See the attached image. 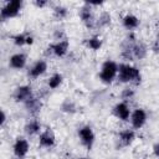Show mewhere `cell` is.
I'll return each instance as SVG.
<instances>
[{"label": "cell", "mask_w": 159, "mask_h": 159, "mask_svg": "<svg viewBox=\"0 0 159 159\" xmlns=\"http://www.w3.org/2000/svg\"><path fill=\"white\" fill-rule=\"evenodd\" d=\"M76 159H89V158H87V157H78V158H76Z\"/></svg>", "instance_id": "cell-27"}, {"label": "cell", "mask_w": 159, "mask_h": 159, "mask_svg": "<svg viewBox=\"0 0 159 159\" xmlns=\"http://www.w3.org/2000/svg\"><path fill=\"white\" fill-rule=\"evenodd\" d=\"M55 145H56V135L53 130L51 128L43 129L39 134V147L50 149V148H53Z\"/></svg>", "instance_id": "cell-12"}, {"label": "cell", "mask_w": 159, "mask_h": 159, "mask_svg": "<svg viewBox=\"0 0 159 159\" xmlns=\"http://www.w3.org/2000/svg\"><path fill=\"white\" fill-rule=\"evenodd\" d=\"M118 143L120 147H129L133 144V142L135 140V130L133 128H127V129H123L118 133Z\"/></svg>", "instance_id": "cell-14"}, {"label": "cell", "mask_w": 159, "mask_h": 159, "mask_svg": "<svg viewBox=\"0 0 159 159\" xmlns=\"http://www.w3.org/2000/svg\"><path fill=\"white\" fill-rule=\"evenodd\" d=\"M148 120V113L145 109L143 108H135L132 114H130V118H129V122H130V125L134 130L137 129H140L145 125Z\"/></svg>", "instance_id": "cell-10"}, {"label": "cell", "mask_w": 159, "mask_h": 159, "mask_svg": "<svg viewBox=\"0 0 159 159\" xmlns=\"http://www.w3.org/2000/svg\"><path fill=\"white\" fill-rule=\"evenodd\" d=\"M77 135H78V139H80L81 144L87 150H91L93 148L94 142H96V134H94L91 125H88V124L81 125L77 130Z\"/></svg>", "instance_id": "cell-4"}, {"label": "cell", "mask_w": 159, "mask_h": 159, "mask_svg": "<svg viewBox=\"0 0 159 159\" xmlns=\"http://www.w3.org/2000/svg\"><path fill=\"white\" fill-rule=\"evenodd\" d=\"M30 152V143L25 137H17L12 144V153L17 159H25Z\"/></svg>", "instance_id": "cell-7"}, {"label": "cell", "mask_w": 159, "mask_h": 159, "mask_svg": "<svg viewBox=\"0 0 159 159\" xmlns=\"http://www.w3.org/2000/svg\"><path fill=\"white\" fill-rule=\"evenodd\" d=\"M24 106L26 107V109L29 111V113H30V114L36 116V114L41 111V106H42V104H41V101L34 96V97H32L29 102H26Z\"/></svg>", "instance_id": "cell-19"}, {"label": "cell", "mask_w": 159, "mask_h": 159, "mask_svg": "<svg viewBox=\"0 0 159 159\" xmlns=\"http://www.w3.org/2000/svg\"><path fill=\"white\" fill-rule=\"evenodd\" d=\"M112 114L122 120V122H129V118H130V114H132V111H130V107L128 106L127 102L124 101H120L118 103H116L112 108Z\"/></svg>", "instance_id": "cell-11"}, {"label": "cell", "mask_w": 159, "mask_h": 159, "mask_svg": "<svg viewBox=\"0 0 159 159\" xmlns=\"http://www.w3.org/2000/svg\"><path fill=\"white\" fill-rule=\"evenodd\" d=\"M62 82H63V75L60 73V72H55V73H52L48 77V80H47V87L50 89H56V88H58L62 84Z\"/></svg>", "instance_id": "cell-20"}, {"label": "cell", "mask_w": 159, "mask_h": 159, "mask_svg": "<svg viewBox=\"0 0 159 159\" xmlns=\"http://www.w3.org/2000/svg\"><path fill=\"white\" fill-rule=\"evenodd\" d=\"M52 12H53V17L60 21V20H63V19L67 17V15H68V9H67L66 6H63V5H56V6L52 9Z\"/></svg>", "instance_id": "cell-22"}, {"label": "cell", "mask_w": 159, "mask_h": 159, "mask_svg": "<svg viewBox=\"0 0 159 159\" xmlns=\"http://www.w3.org/2000/svg\"><path fill=\"white\" fill-rule=\"evenodd\" d=\"M118 76V63L113 60H106L99 70V80L104 84H112Z\"/></svg>", "instance_id": "cell-2"}, {"label": "cell", "mask_w": 159, "mask_h": 159, "mask_svg": "<svg viewBox=\"0 0 159 159\" xmlns=\"http://www.w3.org/2000/svg\"><path fill=\"white\" fill-rule=\"evenodd\" d=\"M84 45L88 50L98 51L102 47V39L99 35H91L89 37L84 39Z\"/></svg>", "instance_id": "cell-18"}, {"label": "cell", "mask_w": 159, "mask_h": 159, "mask_svg": "<svg viewBox=\"0 0 159 159\" xmlns=\"http://www.w3.org/2000/svg\"><path fill=\"white\" fill-rule=\"evenodd\" d=\"M152 152H153V154H154L157 158H159V142L153 144V147H152Z\"/></svg>", "instance_id": "cell-25"}, {"label": "cell", "mask_w": 159, "mask_h": 159, "mask_svg": "<svg viewBox=\"0 0 159 159\" xmlns=\"http://www.w3.org/2000/svg\"><path fill=\"white\" fill-rule=\"evenodd\" d=\"M11 40L14 42L15 46L17 47H22V46H29L34 43V36L26 32H19L11 36Z\"/></svg>", "instance_id": "cell-17"}, {"label": "cell", "mask_w": 159, "mask_h": 159, "mask_svg": "<svg viewBox=\"0 0 159 159\" xmlns=\"http://www.w3.org/2000/svg\"><path fill=\"white\" fill-rule=\"evenodd\" d=\"M41 128H42L41 122L36 117H34L26 122V124L24 125V132L27 137H34V135H39L42 132Z\"/></svg>", "instance_id": "cell-15"}, {"label": "cell", "mask_w": 159, "mask_h": 159, "mask_svg": "<svg viewBox=\"0 0 159 159\" xmlns=\"http://www.w3.org/2000/svg\"><path fill=\"white\" fill-rule=\"evenodd\" d=\"M78 15H80V19H81L82 24L87 29L96 27V20H97V17L93 14V6L91 5V2H83V5L78 10Z\"/></svg>", "instance_id": "cell-5"}, {"label": "cell", "mask_w": 159, "mask_h": 159, "mask_svg": "<svg viewBox=\"0 0 159 159\" xmlns=\"http://www.w3.org/2000/svg\"><path fill=\"white\" fill-rule=\"evenodd\" d=\"M68 48H70V41H68L67 39L57 40V41L50 43L48 47H47L48 52H50L52 56L58 57V58L65 57V56L67 55V52H68Z\"/></svg>", "instance_id": "cell-6"}, {"label": "cell", "mask_w": 159, "mask_h": 159, "mask_svg": "<svg viewBox=\"0 0 159 159\" xmlns=\"http://www.w3.org/2000/svg\"><path fill=\"white\" fill-rule=\"evenodd\" d=\"M27 63V55L24 52H15L9 57V66L14 70H22Z\"/></svg>", "instance_id": "cell-13"}, {"label": "cell", "mask_w": 159, "mask_h": 159, "mask_svg": "<svg viewBox=\"0 0 159 159\" xmlns=\"http://www.w3.org/2000/svg\"><path fill=\"white\" fill-rule=\"evenodd\" d=\"M111 14L108 11H102L96 20V27H106L111 24Z\"/></svg>", "instance_id": "cell-21"}, {"label": "cell", "mask_w": 159, "mask_h": 159, "mask_svg": "<svg viewBox=\"0 0 159 159\" xmlns=\"http://www.w3.org/2000/svg\"><path fill=\"white\" fill-rule=\"evenodd\" d=\"M15 102L17 103H22L25 104L26 102H29L32 97H34V92H32V87L30 84H21V86H17L14 91V94H12Z\"/></svg>", "instance_id": "cell-9"}, {"label": "cell", "mask_w": 159, "mask_h": 159, "mask_svg": "<svg viewBox=\"0 0 159 159\" xmlns=\"http://www.w3.org/2000/svg\"><path fill=\"white\" fill-rule=\"evenodd\" d=\"M34 5H35L36 7L42 9V7H45V6L48 5V1H46V0H35V1H34Z\"/></svg>", "instance_id": "cell-24"}, {"label": "cell", "mask_w": 159, "mask_h": 159, "mask_svg": "<svg viewBox=\"0 0 159 159\" xmlns=\"http://www.w3.org/2000/svg\"><path fill=\"white\" fill-rule=\"evenodd\" d=\"M122 25L125 30L128 31H134L135 29L139 27L140 25V20L137 15L132 14V12H127L123 17H122Z\"/></svg>", "instance_id": "cell-16"}, {"label": "cell", "mask_w": 159, "mask_h": 159, "mask_svg": "<svg viewBox=\"0 0 159 159\" xmlns=\"http://www.w3.org/2000/svg\"><path fill=\"white\" fill-rule=\"evenodd\" d=\"M117 81L124 84L138 86L142 82V72L138 67H135L130 62H120L118 63Z\"/></svg>", "instance_id": "cell-1"}, {"label": "cell", "mask_w": 159, "mask_h": 159, "mask_svg": "<svg viewBox=\"0 0 159 159\" xmlns=\"http://www.w3.org/2000/svg\"><path fill=\"white\" fill-rule=\"evenodd\" d=\"M22 6H24V2L21 0L6 1L1 6V9H0V17H1V20L2 21H6V20H10V19L16 17L21 12Z\"/></svg>", "instance_id": "cell-3"}, {"label": "cell", "mask_w": 159, "mask_h": 159, "mask_svg": "<svg viewBox=\"0 0 159 159\" xmlns=\"http://www.w3.org/2000/svg\"><path fill=\"white\" fill-rule=\"evenodd\" d=\"M5 122H6V113H5V111L2 109V111H1V125H4Z\"/></svg>", "instance_id": "cell-26"}, {"label": "cell", "mask_w": 159, "mask_h": 159, "mask_svg": "<svg viewBox=\"0 0 159 159\" xmlns=\"http://www.w3.org/2000/svg\"><path fill=\"white\" fill-rule=\"evenodd\" d=\"M133 96H134V91L130 89V88H125V89L123 91V93H122V97H123L124 102H125L127 99H130Z\"/></svg>", "instance_id": "cell-23"}, {"label": "cell", "mask_w": 159, "mask_h": 159, "mask_svg": "<svg viewBox=\"0 0 159 159\" xmlns=\"http://www.w3.org/2000/svg\"><path fill=\"white\" fill-rule=\"evenodd\" d=\"M48 68V63L46 60L43 58H40L37 61H35L27 70V77L31 78V80H37L39 77L43 76L46 73Z\"/></svg>", "instance_id": "cell-8"}]
</instances>
